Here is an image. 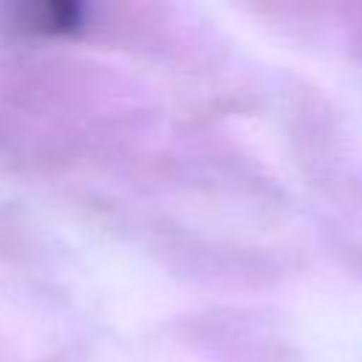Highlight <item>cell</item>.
I'll return each mask as SVG.
<instances>
[{
    "mask_svg": "<svg viewBox=\"0 0 362 362\" xmlns=\"http://www.w3.org/2000/svg\"><path fill=\"white\" fill-rule=\"evenodd\" d=\"M82 20V8L76 3H40V6H28L23 14V25L37 31V34H65L74 31Z\"/></svg>",
    "mask_w": 362,
    "mask_h": 362,
    "instance_id": "obj_1",
    "label": "cell"
}]
</instances>
